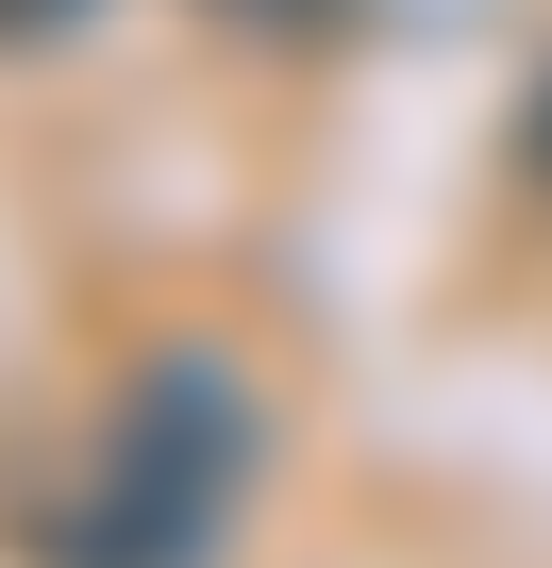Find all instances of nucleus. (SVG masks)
<instances>
[{
    "label": "nucleus",
    "mask_w": 552,
    "mask_h": 568,
    "mask_svg": "<svg viewBox=\"0 0 552 568\" xmlns=\"http://www.w3.org/2000/svg\"><path fill=\"white\" fill-rule=\"evenodd\" d=\"M251 452H268V435H251V385H234L218 352H151V368L118 385L84 485L51 501L34 568H218V535H234V501H251Z\"/></svg>",
    "instance_id": "1"
},
{
    "label": "nucleus",
    "mask_w": 552,
    "mask_h": 568,
    "mask_svg": "<svg viewBox=\"0 0 552 568\" xmlns=\"http://www.w3.org/2000/svg\"><path fill=\"white\" fill-rule=\"evenodd\" d=\"M234 34H352V0H218Z\"/></svg>",
    "instance_id": "2"
},
{
    "label": "nucleus",
    "mask_w": 552,
    "mask_h": 568,
    "mask_svg": "<svg viewBox=\"0 0 552 568\" xmlns=\"http://www.w3.org/2000/svg\"><path fill=\"white\" fill-rule=\"evenodd\" d=\"M84 18V0H0V51H18V34H68Z\"/></svg>",
    "instance_id": "3"
},
{
    "label": "nucleus",
    "mask_w": 552,
    "mask_h": 568,
    "mask_svg": "<svg viewBox=\"0 0 552 568\" xmlns=\"http://www.w3.org/2000/svg\"><path fill=\"white\" fill-rule=\"evenodd\" d=\"M519 151H535V184H552V84H535V118H519Z\"/></svg>",
    "instance_id": "4"
}]
</instances>
